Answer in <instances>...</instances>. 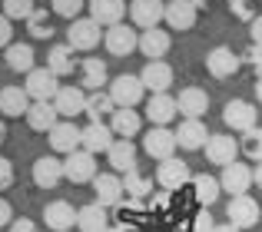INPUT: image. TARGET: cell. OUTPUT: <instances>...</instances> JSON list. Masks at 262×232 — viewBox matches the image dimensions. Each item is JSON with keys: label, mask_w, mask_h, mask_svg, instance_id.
<instances>
[{"label": "cell", "mask_w": 262, "mask_h": 232, "mask_svg": "<svg viewBox=\"0 0 262 232\" xmlns=\"http://www.w3.org/2000/svg\"><path fill=\"white\" fill-rule=\"evenodd\" d=\"M27 33H30L33 40H47V37H53V24H50V17H47V10H37L30 20H27Z\"/></svg>", "instance_id": "40"}, {"label": "cell", "mask_w": 262, "mask_h": 232, "mask_svg": "<svg viewBox=\"0 0 262 232\" xmlns=\"http://www.w3.org/2000/svg\"><path fill=\"white\" fill-rule=\"evenodd\" d=\"M226 219H229L236 229H252L262 219V209H259V202L252 199L249 193L246 196H232V199L226 202Z\"/></svg>", "instance_id": "4"}, {"label": "cell", "mask_w": 262, "mask_h": 232, "mask_svg": "<svg viewBox=\"0 0 262 232\" xmlns=\"http://www.w3.org/2000/svg\"><path fill=\"white\" fill-rule=\"evenodd\" d=\"M129 17L136 30H153L166 20V4L163 0H129Z\"/></svg>", "instance_id": "7"}, {"label": "cell", "mask_w": 262, "mask_h": 232, "mask_svg": "<svg viewBox=\"0 0 262 232\" xmlns=\"http://www.w3.org/2000/svg\"><path fill=\"white\" fill-rule=\"evenodd\" d=\"M10 43H13V27H10V20H7L4 13H0V47L7 50Z\"/></svg>", "instance_id": "45"}, {"label": "cell", "mask_w": 262, "mask_h": 232, "mask_svg": "<svg viewBox=\"0 0 262 232\" xmlns=\"http://www.w3.org/2000/svg\"><path fill=\"white\" fill-rule=\"evenodd\" d=\"M249 37H252V43H256V47H262V13L249 24Z\"/></svg>", "instance_id": "48"}, {"label": "cell", "mask_w": 262, "mask_h": 232, "mask_svg": "<svg viewBox=\"0 0 262 232\" xmlns=\"http://www.w3.org/2000/svg\"><path fill=\"white\" fill-rule=\"evenodd\" d=\"M239 156V140H232L229 133H212L206 143V159L212 166H232Z\"/></svg>", "instance_id": "11"}, {"label": "cell", "mask_w": 262, "mask_h": 232, "mask_svg": "<svg viewBox=\"0 0 262 232\" xmlns=\"http://www.w3.org/2000/svg\"><path fill=\"white\" fill-rule=\"evenodd\" d=\"M110 97H113L116 110H136V103L146 97V86L133 73H120L116 80H110Z\"/></svg>", "instance_id": "1"}, {"label": "cell", "mask_w": 262, "mask_h": 232, "mask_svg": "<svg viewBox=\"0 0 262 232\" xmlns=\"http://www.w3.org/2000/svg\"><path fill=\"white\" fill-rule=\"evenodd\" d=\"M219 193H223V186H219V179H216V176H209V173L192 176V196H196V202H199V206H206V209H209L212 202L219 199Z\"/></svg>", "instance_id": "34"}, {"label": "cell", "mask_w": 262, "mask_h": 232, "mask_svg": "<svg viewBox=\"0 0 262 232\" xmlns=\"http://www.w3.org/2000/svg\"><path fill=\"white\" fill-rule=\"evenodd\" d=\"M77 226L80 232H106L110 229V216H106V206L100 202H90L77 213Z\"/></svg>", "instance_id": "33"}, {"label": "cell", "mask_w": 262, "mask_h": 232, "mask_svg": "<svg viewBox=\"0 0 262 232\" xmlns=\"http://www.w3.org/2000/svg\"><path fill=\"white\" fill-rule=\"evenodd\" d=\"M4 140H7V123L0 120V146H4Z\"/></svg>", "instance_id": "53"}, {"label": "cell", "mask_w": 262, "mask_h": 232, "mask_svg": "<svg viewBox=\"0 0 262 232\" xmlns=\"http://www.w3.org/2000/svg\"><path fill=\"white\" fill-rule=\"evenodd\" d=\"M209 4H216V0H192V7H196V10H203V7H209Z\"/></svg>", "instance_id": "52"}, {"label": "cell", "mask_w": 262, "mask_h": 232, "mask_svg": "<svg viewBox=\"0 0 262 232\" xmlns=\"http://www.w3.org/2000/svg\"><path fill=\"white\" fill-rule=\"evenodd\" d=\"M47 70L57 73V77H70V73L77 70V50L67 47V43L50 47V53H47Z\"/></svg>", "instance_id": "30"}, {"label": "cell", "mask_w": 262, "mask_h": 232, "mask_svg": "<svg viewBox=\"0 0 262 232\" xmlns=\"http://www.w3.org/2000/svg\"><path fill=\"white\" fill-rule=\"evenodd\" d=\"M123 176H116V173H96V179H93V196L96 199L93 202H100V206H120L123 202Z\"/></svg>", "instance_id": "15"}, {"label": "cell", "mask_w": 262, "mask_h": 232, "mask_svg": "<svg viewBox=\"0 0 262 232\" xmlns=\"http://www.w3.org/2000/svg\"><path fill=\"white\" fill-rule=\"evenodd\" d=\"M60 179H67V173H63V163H60L57 156H40V159L33 163V182H37L40 189H57Z\"/></svg>", "instance_id": "22"}, {"label": "cell", "mask_w": 262, "mask_h": 232, "mask_svg": "<svg viewBox=\"0 0 262 232\" xmlns=\"http://www.w3.org/2000/svg\"><path fill=\"white\" fill-rule=\"evenodd\" d=\"M252 182H256L252 169L246 166V163H239V159L232 163V166H223V176H219V186H223V193H232V196H246Z\"/></svg>", "instance_id": "14"}, {"label": "cell", "mask_w": 262, "mask_h": 232, "mask_svg": "<svg viewBox=\"0 0 262 232\" xmlns=\"http://www.w3.org/2000/svg\"><path fill=\"white\" fill-rule=\"evenodd\" d=\"M103 43H106V50L113 53V57H129L133 50H140V33H136V27L116 24V27H106Z\"/></svg>", "instance_id": "8"}, {"label": "cell", "mask_w": 262, "mask_h": 232, "mask_svg": "<svg viewBox=\"0 0 262 232\" xmlns=\"http://www.w3.org/2000/svg\"><path fill=\"white\" fill-rule=\"evenodd\" d=\"M57 123H60V113H57L53 103H30V110H27V126H30L33 133H50Z\"/></svg>", "instance_id": "31"}, {"label": "cell", "mask_w": 262, "mask_h": 232, "mask_svg": "<svg viewBox=\"0 0 262 232\" xmlns=\"http://www.w3.org/2000/svg\"><path fill=\"white\" fill-rule=\"evenodd\" d=\"M7 232H40V229H37L33 219H13L10 226H7Z\"/></svg>", "instance_id": "47"}, {"label": "cell", "mask_w": 262, "mask_h": 232, "mask_svg": "<svg viewBox=\"0 0 262 232\" xmlns=\"http://www.w3.org/2000/svg\"><path fill=\"white\" fill-rule=\"evenodd\" d=\"M176 143L179 149H206V143H209V129H206L203 120H183L176 129Z\"/></svg>", "instance_id": "25"}, {"label": "cell", "mask_w": 262, "mask_h": 232, "mask_svg": "<svg viewBox=\"0 0 262 232\" xmlns=\"http://www.w3.org/2000/svg\"><path fill=\"white\" fill-rule=\"evenodd\" d=\"M140 80L149 93H169V86H173V66H169L166 60H149V63L143 66Z\"/></svg>", "instance_id": "20"}, {"label": "cell", "mask_w": 262, "mask_h": 232, "mask_svg": "<svg viewBox=\"0 0 262 232\" xmlns=\"http://www.w3.org/2000/svg\"><path fill=\"white\" fill-rule=\"evenodd\" d=\"M86 10L100 27H116V24H123L129 7H126V0H90Z\"/></svg>", "instance_id": "21"}, {"label": "cell", "mask_w": 262, "mask_h": 232, "mask_svg": "<svg viewBox=\"0 0 262 232\" xmlns=\"http://www.w3.org/2000/svg\"><path fill=\"white\" fill-rule=\"evenodd\" d=\"M229 10H232V17H236V20H246V24H252V20L259 17L252 0H229Z\"/></svg>", "instance_id": "42"}, {"label": "cell", "mask_w": 262, "mask_h": 232, "mask_svg": "<svg viewBox=\"0 0 262 232\" xmlns=\"http://www.w3.org/2000/svg\"><path fill=\"white\" fill-rule=\"evenodd\" d=\"M24 90L30 93L33 103H53L57 93H60V77H57V73H50L47 66H33V70L27 73Z\"/></svg>", "instance_id": "2"}, {"label": "cell", "mask_w": 262, "mask_h": 232, "mask_svg": "<svg viewBox=\"0 0 262 232\" xmlns=\"http://www.w3.org/2000/svg\"><path fill=\"white\" fill-rule=\"evenodd\" d=\"M53 13H60V17H67L73 24V20H80V10L86 7V0H50Z\"/></svg>", "instance_id": "41"}, {"label": "cell", "mask_w": 262, "mask_h": 232, "mask_svg": "<svg viewBox=\"0 0 262 232\" xmlns=\"http://www.w3.org/2000/svg\"><path fill=\"white\" fill-rule=\"evenodd\" d=\"M4 60H7V66H10L13 73H30L33 70V47L30 43H10L4 50Z\"/></svg>", "instance_id": "35"}, {"label": "cell", "mask_w": 262, "mask_h": 232, "mask_svg": "<svg viewBox=\"0 0 262 232\" xmlns=\"http://www.w3.org/2000/svg\"><path fill=\"white\" fill-rule=\"evenodd\" d=\"M103 33L106 30L93 17H80L67 27V47H73V50H93V47H100Z\"/></svg>", "instance_id": "3"}, {"label": "cell", "mask_w": 262, "mask_h": 232, "mask_svg": "<svg viewBox=\"0 0 262 232\" xmlns=\"http://www.w3.org/2000/svg\"><path fill=\"white\" fill-rule=\"evenodd\" d=\"M176 129L169 126H153L146 129V136H143V149H146V156H153V159H173L176 156Z\"/></svg>", "instance_id": "5"}, {"label": "cell", "mask_w": 262, "mask_h": 232, "mask_svg": "<svg viewBox=\"0 0 262 232\" xmlns=\"http://www.w3.org/2000/svg\"><path fill=\"white\" fill-rule=\"evenodd\" d=\"M256 97H259V103H262V77L256 80Z\"/></svg>", "instance_id": "54"}, {"label": "cell", "mask_w": 262, "mask_h": 232, "mask_svg": "<svg viewBox=\"0 0 262 232\" xmlns=\"http://www.w3.org/2000/svg\"><path fill=\"white\" fill-rule=\"evenodd\" d=\"M252 176H256V186L262 189V163H256V169H252Z\"/></svg>", "instance_id": "51"}, {"label": "cell", "mask_w": 262, "mask_h": 232, "mask_svg": "<svg viewBox=\"0 0 262 232\" xmlns=\"http://www.w3.org/2000/svg\"><path fill=\"white\" fill-rule=\"evenodd\" d=\"M106 232H129V229H126V226H110Z\"/></svg>", "instance_id": "55"}, {"label": "cell", "mask_w": 262, "mask_h": 232, "mask_svg": "<svg viewBox=\"0 0 262 232\" xmlns=\"http://www.w3.org/2000/svg\"><path fill=\"white\" fill-rule=\"evenodd\" d=\"M239 153H246L252 163H262V129L252 126L249 133H243V140H239Z\"/></svg>", "instance_id": "38"}, {"label": "cell", "mask_w": 262, "mask_h": 232, "mask_svg": "<svg viewBox=\"0 0 262 232\" xmlns=\"http://www.w3.org/2000/svg\"><path fill=\"white\" fill-rule=\"evenodd\" d=\"M156 182H160L163 189H183L186 182H192V173H189V163H183V159H163L160 163V169H156Z\"/></svg>", "instance_id": "17"}, {"label": "cell", "mask_w": 262, "mask_h": 232, "mask_svg": "<svg viewBox=\"0 0 262 232\" xmlns=\"http://www.w3.org/2000/svg\"><path fill=\"white\" fill-rule=\"evenodd\" d=\"M196 17H199V10L192 7V0H169L166 4V24H169V30H192L196 27Z\"/></svg>", "instance_id": "27"}, {"label": "cell", "mask_w": 262, "mask_h": 232, "mask_svg": "<svg viewBox=\"0 0 262 232\" xmlns=\"http://www.w3.org/2000/svg\"><path fill=\"white\" fill-rule=\"evenodd\" d=\"M123 189H126V196H133V199H149V196H153V179L143 176L140 169H133V173L123 176Z\"/></svg>", "instance_id": "37"}, {"label": "cell", "mask_w": 262, "mask_h": 232, "mask_svg": "<svg viewBox=\"0 0 262 232\" xmlns=\"http://www.w3.org/2000/svg\"><path fill=\"white\" fill-rule=\"evenodd\" d=\"M10 222H13V209H10V202H7V199H0V229L10 226Z\"/></svg>", "instance_id": "49"}, {"label": "cell", "mask_w": 262, "mask_h": 232, "mask_svg": "<svg viewBox=\"0 0 262 232\" xmlns=\"http://www.w3.org/2000/svg\"><path fill=\"white\" fill-rule=\"evenodd\" d=\"M116 143V133L110 129V123H90L83 126V149L86 153H110Z\"/></svg>", "instance_id": "26"}, {"label": "cell", "mask_w": 262, "mask_h": 232, "mask_svg": "<svg viewBox=\"0 0 262 232\" xmlns=\"http://www.w3.org/2000/svg\"><path fill=\"white\" fill-rule=\"evenodd\" d=\"M13 186V163L7 156H0V189H10Z\"/></svg>", "instance_id": "43"}, {"label": "cell", "mask_w": 262, "mask_h": 232, "mask_svg": "<svg viewBox=\"0 0 262 232\" xmlns=\"http://www.w3.org/2000/svg\"><path fill=\"white\" fill-rule=\"evenodd\" d=\"M110 129L116 133V140H133V136L143 129V116L136 110H116L110 116Z\"/></svg>", "instance_id": "32"}, {"label": "cell", "mask_w": 262, "mask_h": 232, "mask_svg": "<svg viewBox=\"0 0 262 232\" xmlns=\"http://www.w3.org/2000/svg\"><path fill=\"white\" fill-rule=\"evenodd\" d=\"M212 232H243V229H236V226H232V222H223V226H216Z\"/></svg>", "instance_id": "50"}, {"label": "cell", "mask_w": 262, "mask_h": 232, "mask_svg": "<svg viewBox=\"0 0 262 232\" xmlns=\"http://www.w3.org/2000/svg\"><path fill=\"white\" fill-rule=\"evenodd\" d=\"M223 120H226V126H229L232 133H249V129L259 123V110H256V103H249V100H229V103L223 106Z\"/></svg>", "instance_id": "6"}, {"label": "cell", "mask_w": 262, "mask_h": 232, "mask_svg": "<svg viewBox=\"0 0 262 232\" xmlns=\"http://www.w3.org/2000/svg\"><path fill=\"white\" fill-rule=\"evenodd\" d=\"M116 113V103H113V97H110V90H96V93H90L86 97V113L90 116V123H103V116H113Z\"/></svg>", "instance_id": "36"}, {"label": "cell", "mask_w": 262, "mask_h": 232, "mask_svg": "<svg viewBox=\"0 0 262 232\" xmlns=\"http://www.w3.org/2000/svg\"><path fill=\"white\" fill-rule=\"evenodd\" d=\"M47 136H50V146L57 149V153H63V156L83 149V129H80L73 120H60Z\"/></svg>", "instance_id": "10"}, {"label": "cell", "mask_w": 262, "mask_h": 232, "mask_svg": "<svg viewBox=\"0 0 262 232\" xmlns=\"http://www.w3.org/2000/svg\"><path fill=\"white\" fill-rule=\"evenodd\" d=\"M176 106L186 120H203L206 110H209V93L203 86H183L176 97Z\"/></svg>", "instance_id": "19"}, {"label": "cell", "mask_w": 262, "mask_h": 232, "mask_svg": "<svg viewBox=\"0 0 262 232\" xmlns=\"http://www.w3.org/2000/svg\"><path fill=\"white\" fill-rule=\"evenodd\" d=\"M212 229H216V222H212L209 209H203V213L192 219V232H212Z\"/></svg>", "instance_id": "44"}, {"label": "cell", "mask_w": 262, "mask_h": 232, "mask_svg": "<svg viewBox=\"0 0 262 232\" xmlns=\"http://www.w3.org/2000/svg\"><path fill=\"white\" fill-rule=\"evenodd\" d=\"M246 63H249V66H256V70H259V77H262V47H256V43H252L249 47V50H246Z\"/></svg>", "instance_id": "46"}, {"label": "cell", "mask_w": 262, "mask_h": 232, "mask_svg": "<svg viewBox=\"0 0 262 232\" xmlns=\"http://www.w3.org/2000/svg\"><path fill=\"white\" fill-rule=\"evenodd\" d=\"M173 47V37H169L163 27H153V30H143L140 33V53L146 60H163Z\"/></svg>", "instance_id": "24"}, {"label": "cell", "mask_w": 262, "mask_h": 232, "mask_svg": "<svg viewBox=\"0 0 262 232\" xmlns=\"http://www.w3.org/2000/svg\"><path fill=\"white\" fill-rule=\"evenodd\" d=\"M63 173L70 182H93L96 179V156L86 153V149H77V153H70L63 159Z\"/></svg>", "instance_id": "12"}, {"label": "cell", "mask_w": 262, "mask_h": 232, "mask_svg": "<svg viewBox=\"0 0 262 232\" xmlns=\"http://www.w3.org/2000/svg\"><path fill=\"white\" fill-rule=\"evenodd\" d=\"M86 97L90 93L83 90V86H60L57 100H53L60 120H77V116H83L86 113Z\"/></svg>", "instance_id": "13"}, {"label": "cell", "mask_w": 262, "mask_h": 232, "mask_svg": "<svg viewBox=\"0 0 262 232\" xmlns=\"http://www.w3.org/2000/svg\"><path fill=\"white\" fill-rule=\"evenodd\" d=\"M239 66H243V57H236L232 47H212L206 53V70L216 80H229L232 73H239Z\"/></svg>", "instance_id": "9"}, {"label": "cell", "mask_w": 262, "mask_h": 232, "mask_svg": "<svg viewBox=\"0 0 262 232\" xmlns=\"http://www.w3.org/2000/svg\"><path fill=\"white\" fill-rule=\"evenodd\" d=\"M30 103L33 100L24 86H4V90H0V113L4 116H27Z\"/></svg>", "instance_id": "29"}, {"label": "cell", "mask_w": 262, "mask_h": 232, "mask_svg": "<svg viewBox=\"0 0 262 232\" xmlns=\"http://www.w3.org/2000/svg\"><path fill=\"white\" fill-rule=\"evenodd\" d=\"M106 83H110L106 60H100V57H86V60H80V86H83V90L96 93V90H103Z\"/></svg>", "instance_id": "23"}, {"label": "cell", "mask_w": 262, "mask_h": 232, "mask_svg": "<svg viewBox=\"0 0 262 232\" xmlns=\"http://www.w3.org/2000/svg\"><path fill=\"white\" fill-rule=\"evenodd\" d=\"M176 116H179L176 97H169V93H149V100H146V120L153 123V126H169Z\"/></svg>", "instance_id": "18"}, {"label": "cell", "mask_w": 262, "mask_h": 232, "mask_svg": "<svg viewBox=\"0 0 262 232\" xmlns=\"http://www.w3.org/2000/svg\"><path fill=\"white\" fill-rule=\"evenodd\" d=\"M77 213L80 209H73L67 199H53V202L43 206V222H47V229H53V232H70L77 226Z\"/></svg>", "instance_id": "16"}, {"label": "cell", "mask_w": 262, "mask_h": 232, "mask_svg": "<svg viewBox=\"0 0 262 232\" xmlns=\"http://www.w3.org/2000/svg\"><path fill=\"white\" fill-rule=\"evenodd\" d=\"M136 156H140V153H136L133 140H116L113 149L106 153V159H110V166H113L116 176H126V173L136 169Z\"/></svg>", "instance_id": "28"}, {"label": "cell", "mask_w": 262, "mask_h": 232, "mask_svg": "<svg viewBox=\"0 0 262 232\" xmlns=\"http://www.w3.org/2000/svg\"><path fill=\"white\" fill-rule=\"evenodd\" d=\"M37 13L33 0H4V17L7 20H30Z\"/></svg>", "instance_id": "39"}]
</instances>
